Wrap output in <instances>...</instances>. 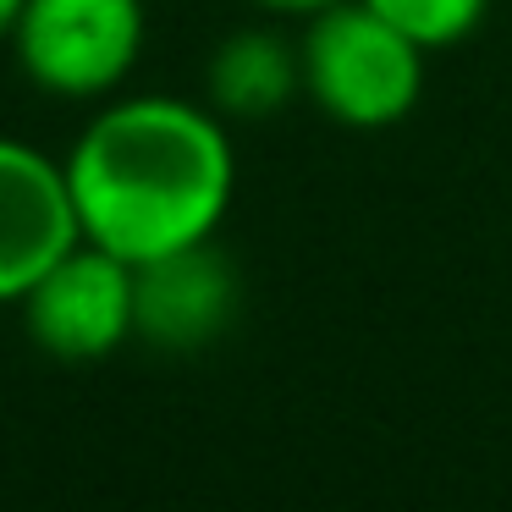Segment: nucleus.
<instances>
[{
	"instance_id": "f257e3e1",
	"label": "nucleus",
	"mask_w": 512,
	"mask_h": 512,
	"mask_svg": "<svg viewBox=\"0 0 512 512\" xmlns=\"http://www.w3.org/2000/svg\"><path fill=\"white\" fill-rule=\"evenodd\" d=\"M83 243L127 265L215 243L237 199L232 122L182 94H116L61 155Z\"/></svg>"
},
{
	"instance_id": "f03ea898",
	"label": "nucleus",
	"mask_w": 512,
	"mask_h": 512,
	"mask_svg": "<svg viewBox=\"0 0 512 512\" xmlns=\"http://www.w3.org/2000/svg\"><path fill=\"white\" fill-rule=\"evenodd\" d=\"M303 100L336 127L386 133L424 100V50L380 23L364 0H336L303 17Z\"/></svg>"
},
{
	"instance_id": "7ed1b4c3",
	"label": "nucleus",
	"mask_w": 512,
	"mask_h": 512,
	"mask_svg": "<svg viewBox=\"0 0 512 512\" xmlns=\"http://www.w3.org/2000/svg\"><path fill=\"white\" fill-rule=\"evenodd\" d=\"M149 39L144 0H23L12 28L17 72L50 100H111Z\"/></svg>"
},
{
	"instance_id": "20e7f679",
	"label": "nucleus",
	"mask_w": 512,
	"mask_h": 512,
	"mask_svg": "<svg viewBox=\"0 0 512 512\" xmlns=\"http://www.w3.org/2000/svg\"><path fill=\"white\" fill-rule=\"evenodd\" d=\"M17 309L34 347L56 364H100L116 347L138 342L133 265L83 237L23 292Z\"/></svg>"
},
{
	"instance_id": "39448f33",
	"label": "nucleus",
	"mask_w": 512,
	"mask_h": 512,
	"mask_svg": "<svg viewBox=\"0 0 512 512\" xmlns=\"http://www.w3.org/2000/svg\"><path fill=\"white\" fill-rule=\"evenodd\" d=\"M78 237L67 166L28 138L0 133V309L23 303V292Z\"/></svg>"
},
{
	"instance_id": "423d86ee",
	"label": "nucleus",
	"mask_w": 512,
	"mask_h": 512,
	"mask_svg": "<svg viewBox=\"0 0 512 512\" xmlns=\"http://www.w3.org/2000/svg\"><path fill=\"white\" fill-rule=\"evenodd\" d=\"M237 303H243V281H237V265L215 243H193L166 259L133 265L138 342L160 347V353L210 347L237 320Z\"/></svg>"
},
{
	"instance_id": "0eeeda50",
	"label": "nucleus",
	"mask_w": 512,
	"mask_h": 512,
	"mask_svg": "<svg viewBox=\"0 0 512 512\" xmlns=\"http://www.w3.org/2000/svg\"><path fill=\"white\" fill-rule=\"evenodd\" d=\"M292 100H303V56L276 23L232 28L204 61V105L221 122H270Z\"/></svg>"
},
{
	"instance_id": "6e6552de",
	"label": "nucleus",
	"mask_w": 512,
	"mask_h": 512,
	"mask_svg": "<svg viewBox=\"0 0 512 512\" xmlns=\"http://www.w3.org/2000/svg\"><path fill=\"white\" fill-rule=\"evenodd\" d=\"M380 23H391L402 39L430 56V50H452L468 34H479V23L490 17V0H364Z\"/></svg>"
},
{
	"instance_id": "1a4fd4ad",
	"label": "nucleus",
	"mask_w": 512,
	"mask_h": 512,
	"mask_svg": "<svg viewBox=\"0 0 512 512\" xmlns=\"http://www.w3.org/2000/svg\"><path fill=\"white\" fill-rule=\"evenodd\" d=\"M248 6H259L265 17H314V12H325V6H336V0H248Z\"/></svg>"
},
{
	"instance_id": "9d476101",
	"label": "nucleus",
	"mask_w": 512,
	"mask_h": 512,
	"mask_svg": "<svg viewBox=\"0 0 512 512\" xmlns=\"http://www.w3.org/2000/svg\"><path fill=\"white\" fill-rule=\"evenodd\" d=\"M17 17H23V0H0V45H6V39H12Z\"/></svg>"
}]
</instances>
